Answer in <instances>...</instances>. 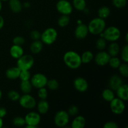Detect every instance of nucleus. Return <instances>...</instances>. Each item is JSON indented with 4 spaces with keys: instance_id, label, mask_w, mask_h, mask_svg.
Returning a JSON list of instances; mask_svg holds the SVG:
<instances>
[{
    "instance_id": "obj_1",
    "label": "nucleus",
    "mask_w": 128,
    "mask_h": 128,
    "mask_svg": "<svg viewBox=\"0 0 128 128\" xmlns=\"http://www.w3.org/2000/svg\"><path fill=\"white\" fill-rule=\"evenodd\" d=\"M63 61L65 64L72 70L78 69L82 64L81 56L74 51H68L65 52L63 56Z\"/></svg>"
},
{
    "instance_id": "obj_2",
    "label": "nucleus",
    "mask_w": 128,
    "mask_h": 128,
    "mask_svg": "<svg viewBox=\"0 0 128 128\" xmlns=\"http://www.w3.org/2000/svg\"><path fill=\"white\" fill-rule=\"evenodd\" d=\"M89 32L94 35H99L103 32L106 28V22L104 20L100 18L92 19L88 24Z\"/></svg>"
},
{
    "instance_id": "obj_3",
    "label": "nucleus",
    "mask_w": 128,
    "mask_h": 128,
    "mask_svg": "<svg viewBox=\"0 0 128 128\" xmlns=\"http://www.w3.org/2000/svg\"><path fill=\"white\" fill-rule=\"evenodd\" d=\"M99 35H100L101 37L104 38L107 41L115 42L120 39L121 36V31L118 28L111 26L106 28L103 32Z\"/></svg>"
},
{
    "instance_id": "obj_4",
    "label": "nucleus",
    "mask_w": 128,
    "mask_h": 128,
    "mask_svg": "<svg viewBox=\"0 0 128 128\" xmlns=\"http://www.w3.org/2000/svg\"><path fill=\"white\" fill-rule=\"evenodd\" d=\"M57 38V31L53 28H48L41 34L40 40L43 44L51 45L56 41Z\"/></svg>"
},
{
    "instance_id": "obj_5",
    "label": "nucleus",
    "mask_w": 128,
    "mask_h": 128,
    "mask_svg": "<svg viewBox=\"0 0 128 128\" xmlns=\"http://www.w3.org/2000/svg\"><path fill=\"white\" fill-rule=\"evenodd\" d=\"M26 127L27 128H36L41 122V116L38 112H28L24 117Z\"/></svg>"
},
{
    "instance_id": "obj_6",
    "label": "nucleus",
    "mask_w": 128,
    "mask_h": 128,
    "mask_svg": "<svg viewBox=\"0 0 128 128\" xmlns=\"http://www.w3.org/2000/svg\"><path fill=\"white\" fill-rule=\"evenodd\" d=\"M34 60L30 54H23L18 59L17 66L20 70H30L33 66Z\"/></svg>"
},
{
    "instance_id": "obj_7",
    "label": "nucleus",
    "mask_w": 128,
    "mask_h": 128,
    "mask_svg": "<svg viewBox=\"0 0 128 128\" xmlns=\"http://www.w3.org/2000/svg\"><path fill=\"white\" fill-rule=\"evenodd\" d=\"M20 106L27 110H32L36 106V101L30 94H24L18 100Z\"/></svg>"
},
{
    "instance_id": "obj_8",
    "label": "nucleus",
    "mask_w": 128,
    "mask_h": 128,
    "mask_svg": "<svg viewBox=\"0 0 128 128\" xmlns=\"http://www.w3.org/2000/svg\"><path fill=\"white\" fill-rule=\"evenodd\" d=\"M70 120V115L67 111L61 110L56 113L54 119V123L58 127L64 128L68 124Z\"/></svg>"
},
{
    "instance_id": "obj_9",
    "label": "nucleus",
    "mask_w": 128,
    "mask_h": 128,
    "mask_svg": "<svg viewBox=\"0 0 128 128\" xmlns=\"http://www.w3.org/2000/svg\"><path fill=\"white\" fill-rule=\"evenodd\" d=\"M126 108L124 101L121 100V99L114 98L110 102V109L112 112L114 114L120 115L123 113Z\"/></svg>"
},
{
    "instance_id": "obj_10",
    "label": "nucleus",
    "mask_w": 128,
    "mask_h": 128,
    "mask_svg": "<svg viewBox=\"0 0 128 128\" xmlns=\"http://www.w3.org/2000/svg\"><path fill=\"white\" fill-rule=\"evenodd\" d=\"M48 78L44 74L42 73H36L31 77L30 81L32 87L40 89L45 87L48 82Z\"/></svg>"
},
{
    "instance_id": "obj_11",
    "label": "nucleus",
    "mask_w": 128,
    "mask_h": 128,
    "mask_svg": "<svg viewBox=\"0 0 128 128\" xmlns=\"http://www.w3.org/2000/svg\"><path fill=\"white\" fill-rule=\"evenodd\" d=\"M57 11L61 14L70 15L72 13L73 7L70 1L68 0H60L56 5Z\"/></svg>"
},
{
    "instance_id": "obj_12",
    "label": "nucleus",
    "mask_w": 128,
    "mask_h": 128,
    "mask_svg": "<svg viewBox=\"0 0 128 128\" xmlns=\"http://www.w3.org/2000/svg\"><path fill=\"white\" fill-rule=\"evenodd\" d=\"M111 58L110 55L106 51H100L94 57V61L98 66H103L108 64Z\"/></svg>"
},
{
    "instance_id": "obj_13",
    "label": "nucleus",
    "mask_w": 128,
    "mask_h": 128,
    "mask_svg": "<svg viewBox=\"0 0 128 128\" xmlns=\"http://www.w3.org/2000/svg\"><path fill=\"white\" fill-rule=\"evenodd\" d=\"M89 33L88 28L87 25L83 23L78 24L74 31V36L78 40H84L87 37Z\"/></svg>"
},
{
    "instance_id": "obj_14",
    "label": "nucleus",
    "mask_w": 128,
    "mask_h": 128,
    "mask_svg": "<svg viewBox=\"0 0 128 128\" xmlns=\"http://www.w3.org/2000/svg\"><path fill=\"white\" fill-rule=\"evenodd\" d=\"M74 87L78 91L85 92L88 89V82L82 77H78L74 80Z\"/></svg>"
},
{
    "instance_id": "obj_15",
    "label": "nucleus",
    "mask_w": 128,
    "mask_h": 128,
    "mask_svg": "<svg viewBox=\"0 0 128 128\" xmlns=\"http://www.w3.org/2000/svg\"><path fill=\"white\" fill-rule=\"evenodd\" d=\"M123 84L122 78L118 75H112L109 80V87L112 91H116Z\"/></svg>"
},
{
    "instance_id": "obj_16",
    "label": "nucleus",
    "mask_w": 128,
    "mask_h": 128,
    "mask_svg": "<svg viewBox=\"0 0 128 128\" xmlns=\"http://www.w3.org/2000/svg\"><path fill=\"white\" fill-rule=\"evenodd\" d=\"M118 98L124 101L128 100V86L126 84H122L116 90Z\"/></svg>"
},
{
    "instance_id": "obj_17",
    "label": "nucleus",
    "mask_w": 128,
    "mask_h": 128,
    "mask_svg": "<svg viewBox=\"0 0 128 128\" xmlns=\"http://www.w3.org/2000/svg\"><path fill=\"white\" fill-rule=\"evenodd\" d=\"M21 70L18 66L11 67L6 71V76L7 78L11 80H14L19 78Z\"/></svg>"
},
{
    "instance_id": "obj_18",
    "label": "nucleus",
    "mask_w": 128,
    "mask_h": 128,
    "mask_svg": "<svg viewBox=\"0 0 128 128\" xmlns=\"http://www.w3.org/2000/svg\"><path fill=\"white\" fill-rule=\"evenodd\" d=\"M10 52L11 57L18 60L24 54V50L21 46L13 44L10 48Z\"/></svg>"
},
{
    "instance_id": "obj_19",
    "label": "nucleus",
    "mask_w": 128,
    "mask_h": 128,
    "mask_svg": "<svg viewBox=\"0 0 128 128\" xmlns=\"http://www.w3.org/2000/svg\"><path fill=\"white\" fill-rule=\"evenodd\" d=\"M10 10L14 13L20 12L22 10V4L20 0H9Z\"/></svg>"
},
{
    "instance_id": "obj_20",
    "label": "nucleus",
    "mask_w": 128,
    "mask_h": 128,
    "mask_svg": "<svg viewBox=\"0 0 128 128\" xmlns=\"http://www.w3.org/2000/svg\"><path fill=\"white\" fill-rule=\"evenodd\" d=\"M50 109V104L46 100H41L37 104V110L40 114H45Z\"/></svg>"
},
{
    "instance_id": "obj_21",
    "label": "nucleus",
    "mask_w": 128,
    "mask_h": 128,
    "mask_svg": "<svg viewBox=\"0 0 128 128\" xmlns=\"http://www.w3.org/2000/svg\"><path fill=\"white\" fill-rule=\"evenodd\" d=\"M43 48V43L40 40H35L30 45V51L32 54H38Z\"/></svg>"
},
{
    "instance_id": "obj_22",
    "label": "nucleus",
    "mask_w": 128,
    "mask_h": 128,
    "mask_svg": "<svg viewBox=\"0 0 128 128\" xmlns=\"http://www.w3.org/2000/svg\"><path fill=\"white\" fill-rule=\"evenodd\" d=\"M86 125V120L82 116H78L72 121L71 127L72 128H84Z\"/></svg>"
},
{
    "instance_id": "obj_23",
    "label": "nucleus",
    "mask_w": 128,
    "mask_h": 128,
    "mask_svg": "<svg viewBox=\"0 0 128 128\" xmlns=\"http://www.w3.org/2000/svg\"><path fill=\"white\" fill-rule=\"evenodd\" d=\"M120 51V45L115 42H111L108 48V53L110 55L111 57L117 56Z\"/></svg>"
},
{
    "instance_id": "obj_24",
    "label": "nucleus",
    "mask_w": 128,
    "mask_h": 128,
    "mask_svg": "<svg viewBox=\"0 0 128 128\" xmlns=\"http://www.w3.org/2000/svg\"><path fill=\"white\" fill-rule=\"evenodd\" d=\"M32 86L30 80L28 81H21L20 84V89L23 94H30L32 89Z\"/></svg>"
},
{
    "instance_id": "obj_25",
    "label": "nucleus",
    "mask_w": 128,
    "mask_h": 128,
    "mask_svg": "<svg viewBox=\"0 0 128 128\" xmlns=\"http://www.w3.org/2000/svg\"><path fill=\"white\" fill-rule=\"evenodd\" d=\"M110 13H111V10H110V8L106 6H101L98 11V17L103 19V20L107 18L110 15Z\"/></svg>"
},
{
    "instance_id": "obj_26",
    "label": "nucleus",
    "mask_w": 128,
    "mask_h": 128,
    "mask_svg": "<svg viewBox=\"0 0 128 128\" xmlns=\"http://www.w3.org/2000/svg\"><path fill=\"white\" fill-rule=\"evenodd\" d=\"M102 97L104 100L108 102H111L114 98V94L113 91L110 88L106 89L102 92Z\"/></svg>"
},
{
    "instance_id": "obj_27",
    "label": "nucleus",
    "mask_w": 128,
    "mask_h": 128,
    "mask_svg": "<svg viewBox=\"0 0 128 128\" xmlns=\"http://www.w3.org/2000/svg\"><path fill=\"white\" fill-rule=\"evenodd\" d=\"M72 5L78 11H83L86 8V2L85 0H72Z\"/></svg>"
},
{
    "instance_id": "obj_28",
    "label": "nucleus",
    "mask_w": 128,
    "mask_h": 128,
    "mask_svg": "<svg viewBox=\"0 0 128 128\" xmlns=\"http://www.w3.org/2000/svg\"><path fill=\"white\" fill-rule=\"evenodd\" d=\"M93 53L90 51H84L81 56V61H82V63L84 64L90 63L93 60Z\"/></svg>"
},
{
    "instance_id": "obj_29",
    "label": "nucleus",
    "mask_w": 128,
    "mask_h": 128,
    "mask_svg": "<svg viewBox=\"0 0 128 128\" xmlns=\"http://www.w3.org/2000/svg\"><path fill=\"white\" fill-rule=\"evenodd\" d=\"M70 22V18L69 15L62 14L58 20V24L61 28L66 27Z\"/></svg>"
},
{
    "instance_id": "obj_30",
    "label": "nucleus",
    "mask_w": 128,
    "mask_h": 128,
    "mask_svg": "<svg viewBox=\"0 0 128 128\" xmlns=\"http://www.w3.org/2000/svg\"><path fill=\"white\" fill-rule=\"evenodd\" d=\"M96 47L100 51H102L107 47V41L104 38L100 37L96 41Z\"/></svg>"
},
{
    "instance_id": "obj_31",
    "label": "nucleus",
    "mask_w": 128,
    "mask_h": 128,
    "mask_svg": "<svg viewBox=\"0 0 128 128\" xmlns=\"http://www.w3.org/2000/svg\"><path fill=\"white\" fill-rule=\"evenodd\" d=\"M121 60L117 56H112L111 57L109 61L108 64L112 68L118 69L121 64Z\"/></svg>"
},
{
    "instance_id": "obj_32",
    "label": "nucleus",
    "mask_w": 128,
    "mask_h": 128,
    "mask_svg": "<svg viewBox=\"0 0 128 128\" xmlns=\"http://www.w3.org/2000/svg\"><path fill=\"white\" fill-rule=\"evenodd\" d=\"M46 86H48L49 90L54 91V90L58 89L60 84H59V82L57 80H55V79H51V80H48Z\"/></svg>"
},
{
    "instance_id": "obj_33",
    "label": "nucleus",
    "mask_w": 128,
    "mask_h": 128,
    "mask_svg": "<svg viewBox=\"0 0 128 128\" xmlns=\"http://www.w3.org/2000/svg\"><path fill=\"white\" fill-rule=\"evenodd\" d=\"M118 69L121 76L124 78L128 77V65L127 62L121 63Z\"/></svg>"
},
{
    "instance_id": "obj_34",
    "label": "nucleus",
    "mask_w": 128,
    "mask_h": 128,
    "mask_svg": "<svg viewBox=\"0 0 128 128\" xmlns=\"http://www.w3.org/2000/svg\"><path fill=\"white\" fill-rule=\"evenodd\" d=\"M12 124L16 127H22L26 124L24 118L21 116H16L12 120Z\"/></svg>"
},
{
    "instance_id": "obj_35",
    "label": "nucleus",
    "mask_w": 128,
    "mask_h": 128,
    "mask_svg": "<svg viewBox=\"0 0 128 128\" xmlns=\"http://www.w3.org/2000/svg\"><path fill=\"white\" fill-rule=\"evenodd\" d=\"M31 73L30 72V70H21L19 78L21 80V81H28L30 80L31 79Z\"/></svg>"
},
{
    "instance_id": "obj_36",
    "label": "nucleus",
    "mask_w": 128,
    "mask_h": 128,
    "mask_svg": "<svg viewBox=\"0 0 128 128\" xmlns=\"http://www.w3.org/2000/svg\"><path fill=\"white\" fill-rule=\"evenodd\" d=\"M8 98L11 101H18L21 96L18 91L15 90H11L8 93Z\"/></svg>"
},
{
    "instance_id": "obj_37",
    "label": "nucleus",
    "mask_w": 128,
    "mask_h": 128,
    "mask_svg": "<svg viewBox=\"0 0 128 128\" xmlns=\"http://www.w3.org/2000/svg\"><path fill=\"white\" fill-rule=\"evenodd\" d=\"M112 3L116 8H123L127 4V0H112Z\"/></svg>"
},
{
    "instance_id": "obj_38",
    "label": "nucleus",
    "mask_w": 128,
    "mask_h": 128,
    "mask_svg": "<svg viewBox=\"0 0 128 128\" xmlns=\"http://www.w3.org/2000/svg\"><path fill=\"white\" fill-rule=\"evenodd\" d=\"M121 57L122 61L124 62H128V44L124 45L122 47L121 52Z\"/></svg>"
},
{
    "instance_id": "obj_39",
    "label": "nucleus",
    "mask_w": 128,
    "mask_h": 128,
    "mask_svg": "<svg viewBox=\"0 0 128 128\" xmlns=\"http://www.w3.org/2000/svg\"><path fill=\"white\" fill-rule=\"evenodd\" d=\"M48 90L44 87L38 89V96L40 98V100H46L48 97Z\"/></svg>"
},
{
    "instance_id": "obj_40",
    "label": "nucleus",
    "mask_w": 128,
    "mask_h": 128,
    "mask_svg": "<svg viewBox=\"0 0 128 128\" xmlns=\"http://www.w3.org/2000/svg\"><path fill=\"white\" fill-rule=\"evenodd\" d=\"M12 42H13V44L22 46V45L25 43V39L21 36H15L12 40Z\"/></svg>"
},
{
    "instance_id": "obj_41",
    "label": "nucleus",
    "mask_w": 128,
    "mask_h": 128,
    "mask_svg": "<svg viewBox=\"0 0 128 128\" xmlns=\"http://www.w3.org/2000/svg\"><path fill=\"white\" fill-rule=\"evenodd\" d=\"M67 112L70 116H76L78 113L79 109L75 105H72V106H71L69 108Z\"/></svg>"
},
{
    "instance_id": "obj_42",
    "label": "nucleus",
    "mask_w": 128,
    "mask_h": 128,
    "mask_svg": "<svg viewBox=\"0 0 128 128\" xmlns=\"http://www.w3.org/2000/svg\"><path fill=\"white\" fill-rule=\"evenodd\" d=\"M41 33L40 31H37V30H33L30 32V38L33 41L39 40H40V38H41Z\"/></svg>"
},
{
    "instance_id": "obj_43",
    "label": "nucleus",
    "mask_w": 128,
    "mask_h": 128,
    "mask_svg": "<svg viewBox=\"0 0 128 128\" xmlns=\"http://www.w3.org/2000/svg\"><path fill=\"white\" fill-rule=\"evenodd\" d=\"M104 128H118V125L114 121H108L104 124Z\"/></svg>"
},
{
    "instance_id": "obj_44",
    "label": "nucleus",
    "mask_w": 128,
    "mask_h": 128,
    "mask_svg": "<svg viewBox=\"0 0 128 128\" xmlns=\"http://www.w3.org/2000/svg\"><path fill=\"white\" fill-rule=\"evenodd\" d=\"M7 114V111L4 107H0V118H3Z\"/></svg>"
},
{
    "instance_id": "obj_45",
    "label": "nucleus",
    "mask_w": 128,
    "mask_h": 128,
    "mask_svg": "<svg viewBox=\"0 0 128 128\" xmlns=\"http://www.w3.org/2000/svg\"><path fill=\"white\" fill-rule=\"evenodd\" d=\"M4 24V20L3 18L0 15V30L2 28Z\"/></svg>"
},
{
    "instance_id": "obj_46",
    "label": "nucleus",
    "mask_w": 128,
    "mask_h": 128,
    "mask_svg": "<svg viewBox=\"0 0 128 128\" xmlns=\"http://www.w3.org/2000/svg\"><path fill=\"white\" fill-rule=\"evenodd\" d=\"M22 6H23L24 8H29L30 6V4L29 2H25L23 4V5H22Z\"/></svg>"
},
{
    "instance_id": "obj_47",
    "label": "nucleus",
    "mask_w": 128,
    "mask_h": 128,
    "mask_svg": "<svg viewBox=\"0 0 128 128\" xmlns=\"http://www.w3.org/2000/svg\"><path fill=\"white\" fill-rule=\"evenodd\" d=\"M3 126V121H2V118H0V128H1Z\"/></svg>"
},
{
    "instance_id": "obj_48",
    "label": "nucleus",
    "mask_w": 128,
    "mask_h": 128,
    "mask_svg": "<svg viewBox=\"0 0 128 128\" xmlns=\"http://www.w3.org/2000/svg\"><path fill=\"white\" fill-rule=\"evenodd\" d=\"M2 1L1 0H0V11H1V10H2Z\"/></svg>"
},
{
    "instance_id": "obj_49",
    "label": "nucleus",
    "mask_w": 128,
    "mask_h": 128,
    "mask_svg": "<svg viewBox=\"0 0 128 128\" xmlns=\"http://www.w3.org/2000/svg\"><path fill=\"white\" fill-rule=\"evenodd\" d=\"M1 98H2V91H1V90H0V100H1Z\"/></svg>"
},
{
    "instance_id": "obj_50",
    "label": "nucleus",
    "mask_w": 128,
    "mask_h": 128,
    "mask_svg": "<svg viewBox=\"0 0 128 128\" xmlns=\"http://www.w3.org/2000/svg\"><path fill=\"white\" fill-rule=\"evenodd\" d=\"M126 42H128V34H126Z\"/></svg>"
},
{
    "instance_id": "obj_51",
    "label": "nucleus",
    "mask_w": 128,
    "mask_h": 128,
    "mask_svg": "<svg viewBox=\"0 0 128 128\" xmlns=\"http://www.w3.org/2000/svg\"><path fill=\"white\" fill-rule=\"evenodd\" d=\"M2 1H9V0H1Z\"/></svg>"
}]
</instances>
